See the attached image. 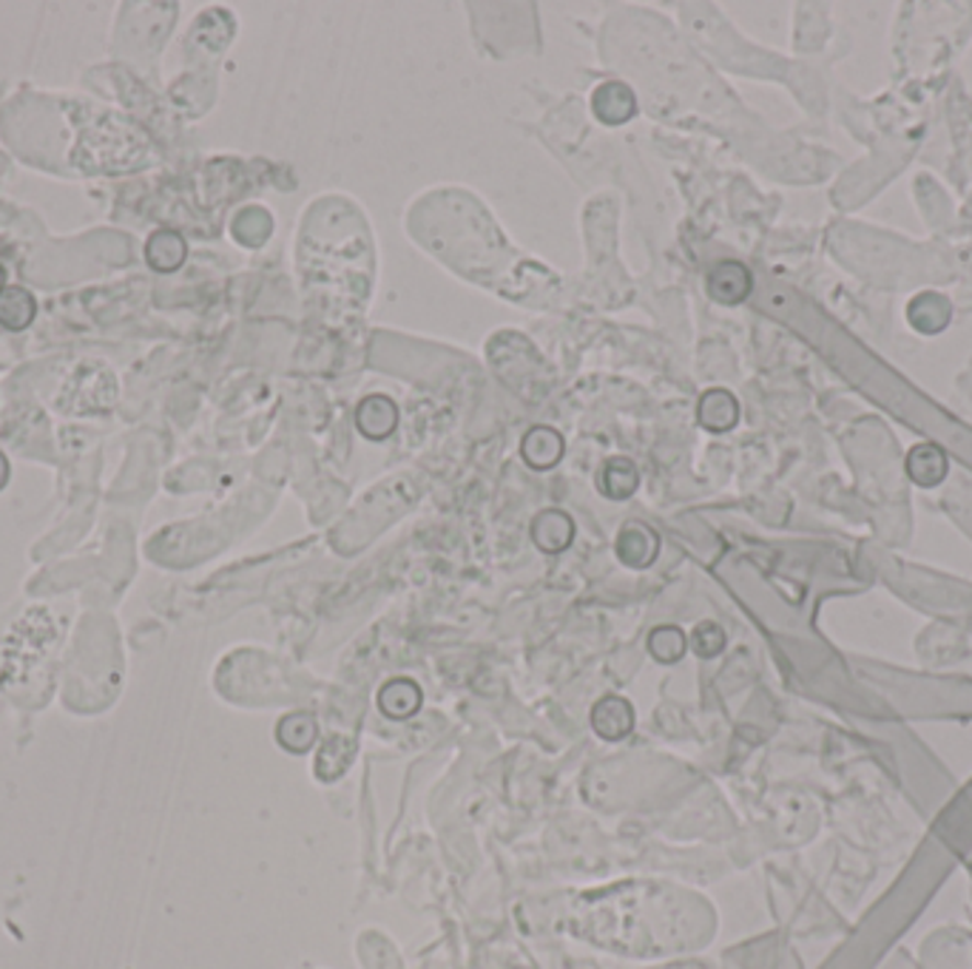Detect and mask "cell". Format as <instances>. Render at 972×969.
I'll use <instances>...</instances> for the list:
<instances>
[{
  "label": "cell",
  "instance_id": "obj_1",
  "mask_svg": "<svg viewBox=\"0 0 972 969\" xmlns=\"http://www.w3.org/2000/svg\"><path fill=\"white\" fill-rule=\"evenodd\" d=\"M57 635L60 628L46 608H28L23 617H18L0 654V683H26L28 674L55 649Z\"/></svg>",
  "mask_w": 972,
  "mask_h": 969
},
{
  "label": "cell",
  "instance_id": "obj_2",
  "mask_svg": "<svg viewBox=\"0 0 972 969\" xmlns=\"http://www.w3.org/2000/svg\"><path fill=\"white\" fill-rule=\"evenodd\" d=\"M37 316V301L32 290L21 285H7L0 290V328L26 330Z\"/></svg>",
  "mask_w": 972,
  "mask_h": 969
},
{
  "label": "cell",
  "instance_id": "obj_3",
  "mask_svg": "<svg viewBox=\"0 0 972 969\" xmlns=\"http://www.w3.org/2000/svg\"><path fill=\"white\" fill-rule=\"evenodd\" d=\"M146 262L160 273L176 271L185 262V239L176 230H155L146 242Z\"/></svg>",
  "mask_w": 972,
  "mask_h": 969
},
{
  "label": "cell",
  "instance_id": "obj_4",
  "mask_svg": "<svg viewBox=\"0 0 972 969\" xmlns=\"http://www.w3.org/2000/svg\"><path fill=\"white\" fill-rule=\"evenodd\" d=\"M595 731L601 733L603 740H620L626 733L631 731V708L629 703H622V699L609 697L603 699L601 705L595 708Z\"/></svg>",
  "mask_w": 972,
  "mask_h": 969
},
{
  "label": "cell",
  "instance_id": "obj_5",
  "mask_svg": "<svg viewBox=\"0 0 972 969\" xmlns=\"http://www.w3.org/2000/svg\"><path fill=\"white\" fill-rule=\"evenodd\" d=\"M351 760H353L351 740H344V737H333V740L322 748V756H319V762H316V774L322 776L324 782L336 779L339 774H344V767L351 765Z\"/></svg>",
  "mask_w": 972,
  "mask_h": 969
},
{
  "label": "cell",
  "instance_id": "obj_6",
  "mask_svg": "<svg viewBox=\"0 0 972 969\" xmlns=\"http://www.w3.org/2000/svg\"><path fill=\"white\" fill-rule=\"evenodd\" d=\"M7 481V458L0 455V483Z\"/></svg>",
  "mask_w": 972,
  "mask_h": 969
},
{
  "label": "cell",
  "instance_id": "obj_7",
  "mask_svg": "<svg viewBox=\"0 0 972 969\" xmlns=\"http://www.w3.org/2000/svg\"><path fill=\"white\" fill-rule=\"evenodd\" d=\"M3 287H7V271H3V265H0V290H3Z\"/></svg>",
  "mask_w": 972,
  "mask_h": 969
}]
</instances>
